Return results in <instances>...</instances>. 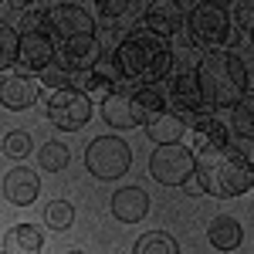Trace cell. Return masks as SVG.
<instances>
[{
	"label": "cell",
	"instance_id": "6da1fadb",
	"mask_svg": "<svg viewBox=\"0 0 254 254\" xmlns=\"http://www.w3.org/2000/svg\"><path fill=\"white\" fill-rule=\"evenodd\" d=\"M112 58H116L119 75L126 81H132V85H142V88L163 85V78L173 71V48H170V41L153 38L142 27H132L129 34H122V41L112 51Z\"/></svg>",
	"mask_w": 254,
	"mask_h": 254
},
{
	"label": "cell",
	"instance_id": "7a4b0ae2",
	"mask_svg": "<svg viewBox=\"0 0 254 254\" xmlns=\"http://www.w3.org/2000/svg\"><path fill=\"white\" fill-rule=\"evenodd\" d=\"M196 75V85H200V92L207 98V105L210 109H234L241 105L244 98H248V68H244V61L237 58L234 51H210V55H203V58L196 61L193 68Z\"/></svg>",
	"mask_w": 254,
	"mask_h": 254
},
{
	"label": "cell",
	"instance_id": "3957f363",
	"mask_svg": "<svg viewBox=\"0 0 254 254\" xmlns=\"http://www.w3.org/2000/svg\"><path fill=\"white\" fill-rule=\"evenodd\" d=\"M193 180L200 183V193L227 200L251 190L254 170L248 156H241L231 146H220V149H203L193 156Z\"/></svg>",
	"mask_w": 254,
	"mask_h": 254
},
{
	"label": "cell",
	"instance_id": "277c9868",
	"mask_svg": "<svg viewBox=\"0 0 254 254\" xmlns=\"http://www.w3.org/2000/svg\"><path fill=\"white\" fill-rule=\"evenodd\" d=\"M163 112V95L156 88H142V85H132V81L119 78L109 95L102 102V119L116 129H136V126H146L149 119Z\"/></svg>",
	"mask_w": 254,
	"mask_h": 254
},
{
	"label": "cell",
	"instance_id": "5b68a950",
	"mask_svg": "<svg viewBox=\"0 0 254 254\" xmlns=\"http://www.w3.org/2000/svg\"><path fill=\"white\" fill-rule=\"evenodd\" d=\"M159 95H163V109L166 112H173L180 119H193L200 112H214L210 105H207V98L200 92V85H196V75L193 68H180L176 64V55H173V71L163 78L159 85Z\"/></svg>",
	"mask_w": 254,
	"mask_h": 254
},
{
	"label": "cell",
	"instance_id": "8992f818",
	"mask_svg": "<svg viewBox=\"0 0 254 254\" xmlns=\"http://www.w3.org/2000/svg\"><path fill=\"white\" fill-rule=\"evenodd\" d=\"M85 166L98 180H119L132 166V149H129L126 139H119V136H98L85 149Z\"/></svg>",
	"mask_w": 254,
	"mask_h": 254
},
{
	"label": "cell",
	"instance_id": "52a82bcc",
	"mask_svg": "<svg viewBox=\"0 0 254 254\" xmlns=\"http://www.w3.org/2000/svg\"><path fill=\"white\" fill-rule=\"evenodd\" d=\"M190 41L200 44V48L227 51V44H231V14L214 0L196 3L190 10Z\"/></svg>",
	"mask_w": 254,
	"mask_h": 254
},
{
	"label": "cell",
	"instance_id": "ba28073f",
	"mask_svg": "<svg viewBox=\"0 0 254 254\" xmlns=\"http://www.w3.org/2000/svg\"><path fill=\"white\" fill-rule=\"evenodd\" d=\"M44 34L51 41L95 34V17L81 3H51V7H44Z\"/></svg>",
	"mask_w": 254,
	"mask_h": 254
},
{
	"label": "cell",
	"instance_id": "9c48e42d",
	"mask_svg": "<svg viewBox=\"0 0 254 254\" xmlns=\"http://www.w3.org/2000/svg\"><path fill=\"white\" fill-rule=\"evenodd\" d=\"M149 176L163 187H183L193 176V153L187 146H159L149 156Z\"/></svg>",
	"mask_w": 254,
	"mask_h": 254
},
{
	"label": "cell",
	"instance_id": "30bf717a",
	"mask_svg": "<svg viewBox=\"0 0 254 254\" xmlns=\"http://www.w3.org/2000/svg\"><path fill=\"white\" fill-rule=\"evenodd\" d=\"M48 119L64 132H78L92 119V102L78 92H55L48 98Z\"/></svg>",
	"mask_w": 254,
	"mask_h": 254
},
{
	"label": "cell",
	"instance_id": "8fae6325",
	"mask_svg": "<svg viewBox=\"0 0 254 254\" xmlns=\"http://www.w3.org/2000/svg\"><path fill=\"white\" fill-rule=\"evenodd\" d=\"M55 61V41L48 34H17V55H14V68L17 75H34V71H44L48 64Z\"/></svg>",
	"mask_w": 254,
	"mask_h": 254
},
{
	"label": "cell",
	"instance_id": "7c38bea8",
	"mask_svg": "<svg viewBox=\"0 0 254 254\" xmlns=\"http://www.w3.org/2000/svg\"><path fill=\"white\" fill-rule=\"evenodd\" d=\"M102 55V48H98L95 34H81V38H68L61 41L58 48H55V61L51 64H58L64 68L68 75H75V71H85V68H92Z\"/></svg>",
	"mask_w": 254,
	"mask_h": 254
},
{
	"label": "cell",
	"instance_id": "4fadbf2b",
	"mask_svg": "<svg viewBox=\"0 0 254 254\" xmlns=\"http://www.w3.org/2000/svg\"><path fill=\"white\" fill-rule=\"evenodd\" d=\"M180 27H183V7L176 0H156L142 14V31L153 34V38L166 41V38H173Z\"/></svg>",
	"mask_w": 254,
	"mask_h": 254
},
{
	"label": "cell",
	"instance_id": "5bb4252c",
	"mask_svg": "<svg viewBox=\"0 0 254 254\" xmlns=\"http://www.w3.org/2000/svg\"><path fill=\"white\" fill-rule=\"evenodd\" d=\"M41 193V180L31 166H14L10 173L3 176V196L14 207H31Z\"/></svg>",
	"mask_w": 254,
	"mask_h": 254
},
{
	"label": "cell",
	"instance_id": "9a60e30c",
	"mask_svg": "<svg viewBox=\"0 0 254 254\" xmlns=\"http://www.w3.org/2000/svg\"><path fill=\"white\" fill-rule=\"evenodd\" d=\"M190 129H193V149L203 153V149H220L227 146V122H220L217 112H200V116L190 119Z\"/></svg>",
	"mask_w": 254,
	"mask_h": 254
},
{
	"label": "cell",
	"instance_id": "2e32d148",
	"mask_svg": "<svg viewBox=\"0 0 254 254\" xmlns=\"http://www.w3.org/2000/svg\"><path fill=\"white\" fill-rule=\"evenodd\" d=\"M38 98V85L24 75H3L0 78V105L10 109V112H24L31 109Z\"/></svg>",
	"mask_w": 254,
	"mask_h": 254
},
{
	"label": "cell",
	"instance_id": "e0dca14e",
	"mask_svg": "<svg viewBox=\"0 0 254 254\" xmlns=\"http://www.w3.org/2000/svg\"><path fill=\"white\" fill-rule=\"evenodd\" d=\"M149 214V196L139 187H122L116 196H112V217L122 220V224H139L142 217Z\"/></svg>",
	"mask_w": 254,
	"mask_h": 254
},
{
	"label": "cell",
	"instance_id": "ac0fdd59",
	"mask_svg": "<svg viewBox=\"0 0 254 254\" xmlns=\"http://www.w3.org/2000/svg\"><path fill=\"white\" fill-rule=\"evenodd\" d=\"M187 132V119L173 116V112H156L146 122V136L153 139L156 146H180V136Z\"/></svg>",
	"mask_w": 254,
	"mask_h": 254
},
{
	"label": "cell",
	"instance_id": "d6986e66",
	"mask_svg": "<svg viewBox=\"0 0 254 254\" xmlns=\"http://www.w3.org/2000/svg\"><path fill=\"white\" fill-rule=\"evenodd\" d=\"M44 237L34 224H14L3 234V254H41Z\"/></svg>",
	"mask_w": 254,
	"mask_h": 254
},
{
	"label": "cell",
	"instance_id": "ffe728a7",
	"mask_svg": "<svg viewBox=\"0 0 254 254\" xmlns=\"http://www.w3.org/2000/svg\"><path fill=\"white\" fill-rule=\"evenodd\" d=\"M210 244H214L217 251H234L241 248V241H244V231H241V224H237L234 217H217L214 224H210Z\"/></svg>",
	"mask_w": 254,
	"mask_h": 254
},
{
	"label": "cell",
	"instance_id": "44dd1931",
	"mask_svg": "<svg viewBox=\"0 0 254 254\" xmlns=\"http://www.w3.org/2000/svg\"><path fill=\"white\" fill-rule=\"evenodd\" d=\"M227 142H251L254 136V122H251V98H244L241 105H234V116L227 126Z\"/></svg>",
	"mask_w": 254,
	"mask_h": 254
},
{
	"label": "cell",
	"instance_id": "7402d4cb",
	"mask_svg": "<svg viewBox=\"0 0 254 254\" xmlns=\"http://www.w3.org/2000/svg\"><path fill=\"white\" fill-rule=\"evenodd\" d=\"M132 254H180V244L166 231H149L136 241V251Z\"/></svg>",
	"mask_w": 254,
	"mask_h": 254
},
{
	"label": "cell",
	"instance_id": "603a6c76",
	"mask_svg": "<svg viewBox=\"0 0 254 254\" xmlns=\"http://www.w3.org/2000/svg\"><path fill=\"white\" fill-rule=\"evenodd\" d=\"M44 224H48L51 231H68V227L75 224V207H71L68 200H51V203L44 207Z\"/></svg>",
	"mask_w": 254,
	"mask_h": 254
},
{
	"label": "cell",
	"instance_id": "cb8c5ba5",
	"mask_svg": "<svg viewBox=\"0 0 254 254\" xmlns=\"http://www.w3.org/2000/svg\"><path fill=\"white\" fill-rule=\"evenodd\" d=\"M68 159H71V153H68V146L64 142H44L41 146V166L48 170V173H58V170H64L68 166Z\"/></svg>",
	"mask_w": 254,
	"mask_h": 254
},
{
	"label": "cell",
	"instance_id": "d4e9b609",
	"mask_svg": "<svg viewBox=\"0 0 254 254\" xmlns=\"http://www.w3.org/2000/svg\"><path fill=\"white\" fill-rule=\"evenodd\" d=\"M31 149H34V142H31V136L24 129H14V132H7V139H3V153L10 159H24Z\"/></svg>",
	"mask_w": 254,
	"mask_h": 254
},
{
	"label": "cell",
	"instance_id": "484cf974",
	"mask_svg": "<svg viewBox=\"0 0 254 254\" xmlns=\"http://www.w3.org/2000/svg\"><path fill=\"white\" fill-rule=\"evenodd\" d=\"M17 55V31L0 20V68H10Z\"/></svg>",
	"mask_w": 254,
	"mask_h": 254
},
{
	"label": "cell",
	"instance_id": "4316f807",
	"mask_svg": "<svg viewBox=\"0 0 254 254\" xmlns=\"http://www.w3.org/2000/svg\"><path fill=\"white\" fill-rule=\"evenodd\" d=\"M41 81L48 85V88H55V92H68V85H71V75L58 68V64H48L44 71H41Z\"/></svg>",
	"mask_w": 254,
	"mask_h": 254
},
{
	"label": "cell",
	"instance_id": "83f0119b",
	"mask_svg": "<svg viewBox=\"0 0 254 254\" xmlns=\"http://www.w3.org/2000/svg\"><path fill=\"white\" fill-rule=\"evenodd\" d=\"M234 20H237V44H241L251 34V3H234Z\"/></svg>",
	"mask_w": 254,
	"mask_h": 254
},
{
	"label": "cell",
	"instance_id": "f1b7e54d",
	"mask_svg": "<svg viewBox=\"0 0 254 254\" xmlns=\"http://www.w3.org/2000/svg\"><path fill=\"white\" fill-rule=\"evenodd\" d=\"M95 7L105 14V17H119V14H126L132 3H129V0H98Z\"/></svg>",
	"mask_w": 254,
	"mask_h": 254
},
{
	"label": "cell",
	"instance_id": "f546056e",
	"mask_svg": "<svg viewBox=\"0 0 254 254\" xmlns=\"http://www.w3.org/2000/svg\"><path fill=\"white\" fill-rule=\"evenodd\" d=\"M183 190H187V193H200V183H196L193 176H190V180H187V183H183Z\"/></svg>",
	"mask_w": 254,
	"mask_h": 254
},
{
	"label": "cell",
	"instance_id": "4dcf8cb0",
	"mask_svg": "<svg viewBox=\"0 0 254 254\" xmlns=\"http://www.w3.org/2000/svg\"><path fill=\"white\" fill-rule=\"evenodd\" d=\"M68 254H85V251H68Z\"/></svg>",
	"mask_w": 254,
	"mask_h": 254
},
{
	"label": "cell",
	"instance_id": "1f68e13d",
	"mask_svg": "<svg viewBox=\"0 0 254 254\" xmlns=\"http://www.w3.org/2000/svg\"><path fill=\"white\" fill-rule=\"evenodd\" d=\"M0 254H3V251H0Z\"/></svg>",
	"mask_w": 254,
	"mask_h": 254
}]
</instances>
